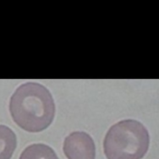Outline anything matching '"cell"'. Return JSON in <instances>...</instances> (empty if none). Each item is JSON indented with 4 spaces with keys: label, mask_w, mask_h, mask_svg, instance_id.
Here are the masks:
<instances>
[{
    "label": "cell",
    "mask_w": 159,
    "mask_h": 159,
    "mask_svg": "<svg viewBox=\"0 0 159 159\" xmlns=\"http://www.w3.org/2000/svg\"><path fill=\"white\" fill-rule=\"evenodd\" d=\"M9 110L18 126L30 132H39L49 127L54 118L55 107L46 87L35 82L19 86L11 98Z\"/></svg>",
    "instance_id": "6da1fadb"
},
{
    "label": "cell",
    "mask_w": 159,
    "mask_h": 159,
    "mask_svg": "<svg viewBox=\"0 0 159 159\" xmlns=\"http://www.w3.org/2000/svg\"><path fill=\"white\" fill-rule=\"evenodd\" d=\"M149 134L146 127L137 121L126 119L110 127L103 147L108 159H141L149 147Z\"/></svg>",
    "instance_id": "7a4b0ae2"
},
{
    "label": "cell",
    "mask_w": 159,
    "mask_h": 159,
    "mask_svg": "<svg viewBox=\"0 0 159 159\" xmlns=\"http://www.w3.org/2000/svg\"><path fill=\"white\" fill-rule=\"evenodd\" d=\"M19 159H59L53 149L44 144H35L26 147Z\"/></svg>",
    "instance_id": "5b68a950"
},
{
    "label": "cell",
    "mask_w": 159,
    "mask_h": 159,
    "mask_svg": "<svg viewBox=\"0 0 159 159\" xmlns=\"http://www.w3.org/2000/svg\"><path fill=\"white\" fill-rule=\"evenodd\" d=\"M16 146L15 133L8 126L0 125V159H11Z\"/></svg>",
    "instance_id": "277c9868"
},
{
    "label": "cell",
    "mask_w": 159,
    "mask_h": 159,
    "mask_svg": "<svg viewBox=\"0 0 159 159\" xmlns=\"http://www.w3.org/2000/svg\"><path fill=\"white\" fill-rule=\"evenodd\" d=\"M63 151L68 159H95L96 156L93 139L85 132L76 131L67 136Z\"/></svg>",
    "instance_id": "3957f363"
}]
</instances>
